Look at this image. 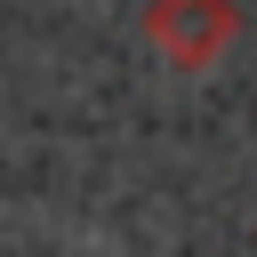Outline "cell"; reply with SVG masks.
Segmentation results:
<instances>
[{"instance_id": "obj_1", "label": "cell", "mask_w": 257, "mask_h": 257, "mask_svg": "<svg viewBox=\"0 0 257 257\" xmlns=\"http://www.w3.org/2000/svg\"><path fill=\"white\" fill-rule=\"evenodd\" d=\"M233 0H153L145 8V40L177 64V72H209L233 48Z\"/></svg>"}]
</instances>
